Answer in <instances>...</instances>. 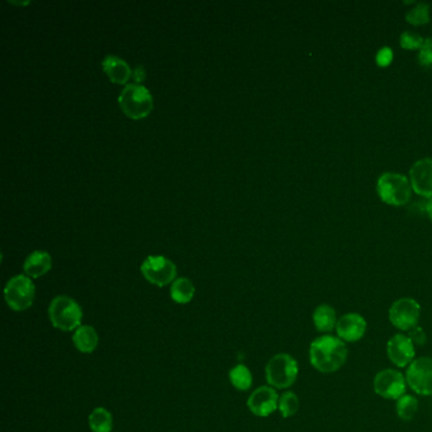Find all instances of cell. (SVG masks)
I'll return each instance as SVG.
<instances>
[{"instance_id": "cell-11", "label": "cell", "mask_w": 432, "mask_h": 432, "mask_svg": "<svg viewBox=\"0 0 432 432\" xmlns=\"http://www.w3.org/2000/svg\"><path fill=\"white\" fill-rule=\"evenodd\" d=\"M247 407L257 417H268L279 407V395L273 387L263 385L251 393Z\"/></svg>"}, {"instance_id": "cell-17", "label": "cell", "mask_w": 432, "mask_h": 432, "mask_svg": "<svg viewBox=\"0 0 432 432\" xmlns=\"http://www.w3.org/2000/svg\"><path fill=\"white\" fill-rule=\"evenodd\" d=\"M73 342L75 345L76 349L82 354H90L98 347L99 336L98 332L95 331L94 327L82 325L74 332Z\"/></svg>"}, {"instance_id": "cell-2", "label": "cell", "mask_w": 432, "mask_h": 432, "mask_svg": "<svg viewBox=\"0 0 432 432\" xmlns=\"http://www.w3.org/2000/svg\"><path fill=\"white\" fill-rule=\"evenodd\" d=\"M49 319L57 330L75 331L82 326V309L71 297L57 295L50 303Z\"/></svg>"}, {"instance_id": "cell-3", "label": "cell", "mask_w": 432, "mask_h": 432, "mask_svg": "<svg viewBox=\"0 0 432 432\" xmlns=\"http://www.w3.org/2000/svg\"><path fill=\"white\" fill-rule=\"evenodd\" d=\"M119 107L130 118L147 117L154 108V99L141 84H128L118 97Z\"/></svg>"}, {"instance_id": "cell-7", "label": "cell", "mask_w": 432, "mask_h": 432, "mask_svg": "<svg viewBox=\"0 0 432 432\" xmlns=\"http://www.w3.org/2000/svg\"><path fill=\"white\" fill-rule=\"evenodd\" d=\"M421 307L414 298H401L389 308L390 323L402 331H409L419 323Z\"/></svg>"}, {"instance_id": "cell-31", "label": "cell", "mask_w": 432, "mask_h": 432, "mask_svg": "<svg viewBox=\"0 0 432 432\" xmlns=\"http://www.w3.org/2000/svg\"><path fill=\"white\" fill-rule=\"evenodd\" d=\"M426 214L428 216V218L432 221V198L430 201H427L426 203Z\"/></svg>"}, {"instance_id": "cell-22", "label": "cell", "mask_w": 432, "mask_h": 432, "mask_svg": "<svg viewBox=\"0 0 432 432\" xmlns=\"http://www.w3.org/2000/svg\"><path fill=\"white\" fill-rule=\"evenodd\" d=\"M397 414L403 421L414 420L419 411V401L414 395H405L397 401Z\"/></svg>"}, {"instance_id": "cell-23", "label": "cell", "mask_w": 432, "mask_h": 432, "mask_svg": "<svg viewBox=\"0 0 432 432\" xmlns=\"http://www.w3.org/2000/svg\"><path fill=\"white\" fill-rule=\"evenodd\" d=\"M279 411L284 419L295 416L300 409V400L293 392H284L279 397Z\"/></svg>"}, {"instance_id": "cell-26", "label": "cell", "mask_w": 432, "mask_h": 432, "mask_svg": "<svg viewBox=\"0 0 432 432\" xmlns=\"http://www.w3.org/2000/svg\"><path fill=\"white\" fill-rule=\"evenodd\" d=\"M419 63L424 68H432V38H426L419 54Z\"/></svg>"}, {"instance_id": "cell-8", "label": "cell", "mask_w": 432, "mask_h": 432, "mask_svg": "<svg viewBox=\"0 0 432 432\" xmlns=\"http://www.w3.org/2000/svg\"><path fill=\"white\" fill-rule=\"evenodd\" d=\"M406 381L414 393L432 395V359L419 357L408 365Z\"/></svg>"}, {"instance_id": "cell-29", "label": "cell", "mask_w": 432, "mask_h": 432, "mask_svg": "<svg viewBox=\"0 0 432 432\" xmlns=\"http://www.w3.org/2000/svg\"><path fill=\"white\" fill-rule=\"evenodd\" d=\"M426 203L427 202H416L414 204L409 207V212L417 214V216L426 214Z\"/></svg>"}, {"instance_id": "cell-12", "label": "cell", "mask_w": 432, "mask_h": 432, "mask_svg": "<svg viewBox=\"0 0 432 432\" xmlns=\"http://www.w3.org/2000/svg\"><path fill=\"white\" fill-rule=\"evenodd\" d=\"M387 354H388L389 360L395 364L398 368H405L414 360L416 350H414V344L412 340L402 335L397 333L393 338H389L388 344H387Z\"/></svg>"}, {"instance_id": "cell-4", "label": "cell", "mask_w": 432, "mask_h": 432, "mask_svg": "<svg viewBox=\"0 0 432 432\" xmlns=\"http://www.w3.org/2000/svg\"><path fill=\"white\" fill-rule=\"evenodd\" d=\"M298 363L289 354H278L271 357L266 368V381L273 388L285 389L292 387L298 378Z\"/></svg>"}, {"instance_id": "cell-20", "label": "cell", "mask_w": 432, "mask_h": 432, "mask_svg": "<svg viewBox=\"0 0 432 432\" xmlns=\"http://www.w3.org/2000/svg\"><path fill=\"white\" fill-rule=\"evenodd\" d=\"M89 427L93 432H112V414L106 408H95L94 411L89 414Z\"/></svg>"}, {"instance_id": "cell-24", "label": "cell", "mask_w": 432, "mask_h": 432, "mask_svg": "<svg viewBox=\"0 0 432 432\" xmlns=\"http://www.w3.org/2000/svg\"><path fill=\"white\" fill-rule=\"evenodd\" d=\"M406 18L411 25H425L430 19V6L427 3H419L411 11H408Z\"/></svg>"}, {"instance_id": "cell-16", "label": "cell", "mask_w": 432, "mask_h": 432, "mask_svg": "<svg viewBox=\"0 0 432 432\" xmlns=\"http://www.w3.org/2000/svg\"><path fill=\"white\" fill-rule=\"evenodd\" d=\"M52 268V259L47 251H33L30 257L25 259L23 269L27 276L39 278L50 271Z\"/></svg>"}, {"instance_id": "cell-19", "label": "cell", "mask_w": 432, "mask_h": 432, "mask_svg": "<svg viewBox=\"0 0 432 432\" xmlns=\"http://www.w3.org/2000/svg\"><path fill=\"white\" fill-rule=\"evenodd\" d=\"M195 295V288L193 283L188 278H179L175 279L170 288V297L173 301L179 304H187L193 300Z\"/></svg>"}, {"instance_id": "cell-14", "label": "cell", "mask_w": 432, "mask_h": 432, "mask_svg": "<svg viewBox=\"0 0 432 432\" xmlns=\"http://www.w3.org/2000/svg\"><path fill=\"white\" fill-rule=\"evenodd\" d=\"M366 327V321L362 314H347L338 321L335 330L344 342H357L364 338Z\"/></svg>"}, {"instance_id": "cell-5", "label": "cell", "mask_w": 432, "mask_h": 432, "mask_svg": "<svg viewBox=\"0 0 432 432\" xmlns=\"http://www.w3.org/2000/svg\"><path fill=\"white\" fill-rule=\"evenodd\" d=\"M378 195L390 206H403L411 199V184L407 178L395 173H384L376 184Z\"/></svg>"}, {"instance_id": "cell-1", "label": "cell", "mask_w": 432, "mask_h": 432, "mask_svg": "<svg viewBox=\"0 0 432 432\" xmlns=\"http://www.w3.org/2000/svg\"><path fill=\"white\" fill-rule=\"evenodd\" d=\"M347 347L340 338L325 335L316 338L309 346V360L321 373L338 371L346 363Z\"/></svg>"}, {"instance_id": "cell-9", "label": "cell", "mask_w": 432, "mask_h": 432, "mask_svg": "<svg viewBox=\"0 0 432 432\" xmlns=\"http://www.w3.org/2000/svg\"><path fill=\"white\" fill-rule=\"evenodd\" d=\"M141 271L149 282L157 287H165L174 283L176 276L175 264L165 257H149L141 265Z\"/></svg>"}, {"instance_id": "cell-25", "label": "cell", "mask_w": 432, "mask_h": 432, "mask_svg": "<svg viewBox=\"0 0 432 432\" xmlns=\"http://www.w3.org/2000/svg\"><path fill=\"white\" fill-rule=\"evenodd\" d=\"M424 42H425L424 37L416 32L405 31L401 35V46L403 49H407V50L421 49Z\"/></svg>"}, {"instance_id": "cell-27", "label": "cell", "mask_w": 432, "mask_h": 432, "mask_svg": "<svg viewBox=\"0 0 432 432\" xmlns=\"http://www.w3.org/2000/svg\"><path fill=\"white\" fill-rule=\"evenodd\" d=\"M393 60V52L389 47H383L376 54V63L379 66H387Z\"/></svg>"}, {"instance_id": "cell-6", "label": "cell", "mask_w": 432, "mask_h": 432, "mask_svg": "<svg viewBox=\"0 0 432 432\" xmlns=\"http://www.w3.org/2000/svg\"><path fill=\"white\" fill-rule=\"evenodd\" d=\"M6 304L16 312L31 307L36 297V287L27 276H13L4 288Z\"/></svg>"}, {"instance_id": "cell-18", "label": "cell", "mask_w": 432, "mask_h": 432, "mask_svg": "<svg viewBox=\"0 0 432 432\" xmlns=\"http://www.w3.org/2000/svg\"><path fill=\"white\" fill-rule=\"evenodd\" d=\"M314 325L316 330L320 332H331L338 325V316L335 308L328 304H321L314 309Z\"/></svg>"}, {"instance_id": "cell-10", "label": "cell", "mask_w": 432, "mask_h": 432, "mask_svg": "<svg viewBox=\"0 0 432 432\" xmlns=\"http://www.w3.org/2000/svg\"><path fill=\"white\" fill-rule=\"evenodd\" d=\"M373 385L376 395L385 400L398 401L406 393L407 381L401 371L385 369L376 374Z\"/></svg>"}, {"instance_id": "cell-28", "label": "cell", "mask_w": 432, "mask_h": 432, "mask_svg": "<svg viewBox=\"0 0 432 432\" xmlns=\"http://www.w3.org/2000/svg\"><path fill=\"white\" fill-rule=\"evenodd\" d=\"M408 332H409L408 338L412 340V342H414V344H426V333H425V331H424V328H422V327H419V326H416V327H414V328H411V330H409V331Z\"/></svg>"}, {"instance_id": "cell-13", "label": "cell", "mask_w": 432, "mask_h": 432, "mask_svg": "<svg viewBox=\"0 0 432 432\" xmlns=\"http://www.w3.org/2000/svg\"><path fill=\"white\" fill-rule=\"evenodd\" d=\"M411 185L417 195L432 198V159H421L409 170Z\"/></svg>"}, {"instance_id": "cell-30", "label": "cell", "mask_w": 432, "mask_h": 432, "mask_svg": "<svg viewBox=\"0 0 432 432\" xmlns=\"http://www.w3.org/2000/svg\"><path fill=\"white\" fill-rule=\"evenodd\" d=\"M132 78L133 80L136 82V84H141L144 82V78H146V73H144V66H137L136 69L132 71Z\"/></svg>"}, {"instance_id": "cell-15", "label": "cell", "mask_w": 432, "mask_h": 432, "mask_svg": "<svg viewBox=\"0 0 432 432\" xmlns=\"http://www.w3.org/2000/svg\"><path fill=\"white\" fill-rule=\"evenodd\" d=\"M101 68L109 76V79L116 84H125L132 76V71L128 63L121 57L108 55L101 61Z\"/></svg>"}, {"instance_id": "cell-21", "label": "cell", "mask_w": 432, "mask_h": 432, "mask_svg": "<svg viewBox=\"0 0 432 432\" xmlns=\"http://www.w3.org/2000/svg\"><path fill=\"white\" fill-rule=\"evenodd\" d=\"M228 378L232 385L238 390H249L252 385V374L250 369L244 364H238L236 366H233L230 370Z\"/></svg>"}]
</instances>
